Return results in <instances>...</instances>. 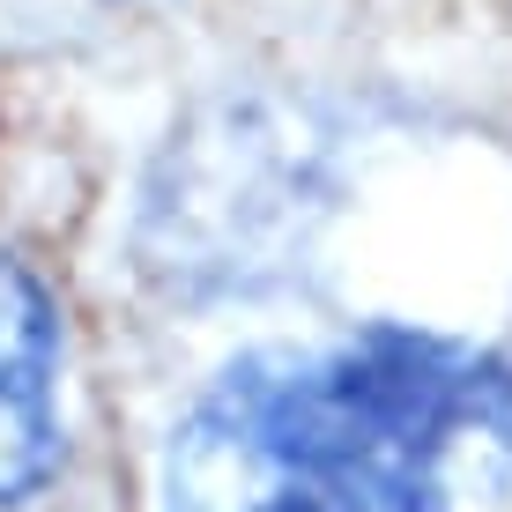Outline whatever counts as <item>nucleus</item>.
I'll use <instances>...</instances> for the list:
<instances>
[{"label": "nucleus", "mask_w": 512, "mask_h": 512, "mask_svg": "<svg viewBox=\"0 0 512 512\" xmlns=\"http://www.w3.org/2000/svg\"><path fill=\"white\" fill-rule=\"evenodd\" d=\"M75 461L67 431V327L15 253H0V512H30Z\"/></svg>", "instance_id": "nucleus-3"}, {"label": "nucleus", "mask_w": 512, "mask_h": 512, "mask_svg": "<svg viewBox=\"0 0 512 512\" xmlns=\"http://www.w3.org/2000/svg\"><path fill=\"white\" fill-rule=\"evenodd\" d=\"M320 208L327 201H312L305 149H290V134L260 127V112H223L164 156L141 245L179 290H238L268 282L282 268L275 253L305 245V216Z\"/></svg>", "instance_id": "nucleus-2"}, {"label": "nucleus", "mask_w": 512, "mask_h": 512, "mask_svg": "<svg viewBox=\"0 0 512 512\" xmlns=\"http://www.w3.org/2000/svg\"><path fill=\"white\" fill-rule=\"evenodd\" d=\"M512 364L468 334L364 320L238 349L156 446L149 512H505Z\"/></svg>", "instance_id": "nucleus-1"}]
</instances>
